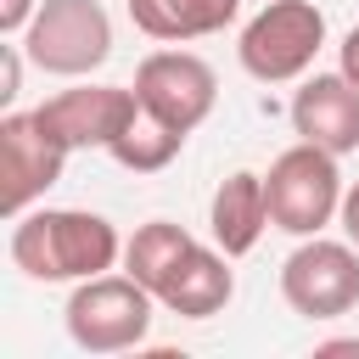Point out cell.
<instances>
[{
  "instance_id": "obj_10",
  "label": "cell",
  "mask_w": 359,
  "mask_h": 359,
  "mask_svg": "<svg viewBox=\"0 0 359 359\" xmlns=\"http://www.w3.org/2000/svg\"><path fill=\"white\" fill-rule=\"evenodd\" d=\"M292 129L309 146L325 151H353L359 146V84L337 67V73H314L303 79V90L292 95Z\"/></svg>"
},
{
  "instance_id": "obj_20",
  "label": "cell",
  "mask_w": 359,
  "mask_h": 359,
  "mask_svg": "<svg viewBox=\"0 0 359 359\" xmlns=\"http://www.w3.org/2000/svg\"><path fill=\"white\" fill-rule=\"evenodd\" d=\"M320 353H359V342H325Z\"/></svg>"
},
{
  "instance_id": "obj_18",
  "label": "cell",
  "mask_w": 359,
  "mask_h": 359,
  "mask_svg": "<svg viewBox=\"0 0 359 359\" xmlns=\"http://www.w3.org/2000/svg\"><path fill=\"white\" fill-rule=\"evenodd\" d=\"M337 219H342V230H348V241L359 247V180L342 191V208H337Z\"/></svg>"
},
{
  "instance_id": "obj_8",
  "label": "cell",
  "mask_w": 359,
  "mask_h": 359,
  "mask_svg": "<svg viewBox=\"0 0 359 359\" xmlns=\"http://www.w3.org/2000/svg\"><path fill=\"white\" fill-rule=\"evenodd\" d=\"M135 95L151 118H163L168 129L191 135L213 101H219V79L213 67L196 56V50H151L140 67H135Z\"/></svg>"
},
{
  "instance_id": "obj_14",
  "label": "cell",
  "mask_w": 359,
  "mask_h": 359,
  "mask_svg": "<svg viewBox=\"0 0 359 359\" xmlns=\"http://www.w3.org/2000/svg\"><path fill=\"white\" fill-rule=\"evenodd\" d=\"M196 252V236L185 230V224H174V219H151V224H140L129 241H123V269L140 280V286H151V292H163L174 275H180V264Z\"/></svg>"
},
{
  "instance_id": "obj_5",
  "label": "cell",
  "mask_w": 359,
  "mask_h": 359,
  "mask_svg": "<svg viewBox=\"0 0 359 359\" xmlns=\"http://www.w3.org/2000/svg\"><path fill=\"white\" fill-rule=\"evenodd\" d=\"M22 50L39 73L84 79L112 56V17L101 0H39L34 22L22 28Z\"/></svg>"
},
{
  "instance_id": "obj_9",
  "label": "cell",
  "mask_w": 359,
  "mask_h": 359,
  "mask_svg": "<svg viewBox=\"0 0 359 359\" xmlns=\"http://www.w3.org/2000/svg\"><path fill=\"white\" fill-rule=\"evenodd\" d=\"M73 151H107L123 129H129V118L140 112V95H135V84L123 90V84H73V90H62V95H50L45 107H34Z\"/></svg>"
},
{
  "instance_id": "obj_13",
  "label": "cell",
  "mask_w": 359,
  "mask_h": 359,
  "mask_svg": "<svg viewBox=\"0 0 359 359\" xmlns=\"http://www.w3.org/2000/svg\"><path fill=\"white\" fill-rule=\"evenodd\" d=\"M236 11H241V0H129V22L163 45L224 34L236 22Z\"/></svg>"
},
{
  "instance_id": "obj_12",
  "label": "cell",
  "mask_w": 359,
  "mask_h": 359,
  "mask_svg": "<svg viewBox=\"0 0 359 359\" xmlns=\"http://www.w3.org/2000/svg\"><path fill=\"white\" fill-rule=\"evenodd\" d=\"M230 297H236L230 252L202 247V241H196V252L180 264V275H174V280L157 292V303H163L168 314H180V320H208V314H219Z\"/></svg>"
},
{
  "instance_id": "obj_3",
  "label": "cell",
  "mask_w": 359,
  "mask_h": 359,
  "mask_svg": "<svg viewBox=\"0 0 359 359\" xmlns=\"http://www.w3.org/2000/svg\"><path fill=\"white\" fill-rule=\"evenodd\" d=\"M342 174H337V151L325 146H286L269 174H264V196H269V224L286 236H320L337 208H342Z\"/></svg>"
},
{
  "instance_id": "obj_2",
  "label": "cell",
  "mask_w": 359,
  "mask_h": 359,
  "mask_svg": "<svg viewBox=\"0 0 359 359\" xmlns=\"http://www.w3.org/2000/svg\"><path fill=\"white\" fill-rule=\"evenodd\" d=\"M151 303H157V292L140 286L129 269L123 275H90V280H73L62 320H67V337L84 353H123V348L146 342Z\"/></svg>"
},
{
  "instance_id": "obj_16",
  "label": "cell",
  "mask_w": 359,
  "mask_h": 359,
  "mask_svg": "<svg viewBox=\"0 0 359 359\" xmlns=\"http://www.w3.org/2000/svg\"><path fill=\"white\" fill-rule=\"evenodd\" d=\"M22 45H0V101L11 107L17 101V90H22Z\"/></svg>"
},
{
  "instance_id": "obj_1",
  "label": "cell",
  "mask_w": 359,
  "mask_h": 359,
  "mask_svg": "<svg viewBox=\"0 0 359 359\" xmlns=\"http://www.w3.org/2000/svg\"><path fill=\"white\" fill-rule=\"evenodd\" d=\"M123 258L118 230L84 208H28L11 219V264L28 280H90Z\"/></svg>"
},
{
  "instance_id": "obj_17",
  "label": "cell",
  "mask_w": 359,
  "mask_h": 359,
  "mask_svg": "<svg viewBox=\"0 0 359 359\" xmlns=\"http://www.w3.org/2000/svg\"><path fill=\"white\" fill-rule=\"evenodd\" d=\"M34 11H39L34 0H0V34L6 39H22V28L34 22Z\"/></svg>"
},
{
  "instance_id": "obj_11",
  "label": "cell",
  "mask_w": 359,
  "mask_h": 359,
  "mask_svg": "<svg viewBox=\"0 0 359 359\" xmlns=\"http://www.w3.org/2000/svg\"><path fill=\"white\" fill-rule=\"evenodd\" d=\"M208 230H213V247L241 258L258 247V236L269 230V196H264V174L252 168H236L230 180H219L213 191V208H208Z\"/></svg>"
},
{
  "instance_id": "obj_15",
  "label": "cell",
  "mask_w": 359,
  "mask_h": 359,
  "mask_svg": "<svg viewBox=\"0 0 359 359\" xmlns=\"http://www.w3.org/2000/svg\"><path fill=\"white\" fill-rule=\"evenodd\" d=\"M180 146H185V135L168 129L163 118H151V112L140 107V112L129 118V129L107 146V157L123 163V168H135V174H157V168H168V163L180 157Z\"/></svg>"
},
{
  "instance_id": "obj_6",
  "label": "cell",
  "mask_w": 359,
  "mask_h": 359,
  "mask_svg": "<svg viewBox=\"0 0 359 359\" xmlns=\"http://www.w3.org/2000/svg\"><path fill=\"white\" fill-rule=\"evenodd\" d=\"M280 297L303 320H337L359 303V247L303 236V247L280 264Z\"/></svg>"
},
{
  "instance_id": "obj_19",
  "label": "cell",
  "mask_w": 359,
  "mask_h": 359,
  "mask_svg": "<svg viewBox=\"0 0 359 359\" xmlns=\"http://www.w3.org/2000/svg\"><path fill=\"white\" fill-rule=\"evenodd\" d=\"M337 67H342V73L359 84V28H348V39L337 45Z\"/></svg>"
},
{
  "instance_id": "obj_7",
  "label": "cell",
  "mask_w": 359,
  "mask_h": 359,
  "mask_svg": "<svg viewBox=\"0 0 359 359\" xmlns=\"http://www.w3.org/2000/svg\"><path fill=\"white\" fill-rule=\"evenodd\" d=\"M67 140L39 112H6L0 118V208L6 219L28 213L67 168Z\"/></svg>"
},
{
  "instance_id": "obj_4",
  "label": "cell",
  "mask_w": 359,
  "mask_h": 359,
  "mask_svg": "<svg viewBox=\"0 0 359 359\" xmlns=\"http://www.w3.org/2000/svg\"><path fill=\"white\" fill-rule=\"evenodd\" d=\"M325 45V11L314 0H264V11L241 28L236 56L258 84H292L314 67Z\"/></svg>"
}]
</instances>
